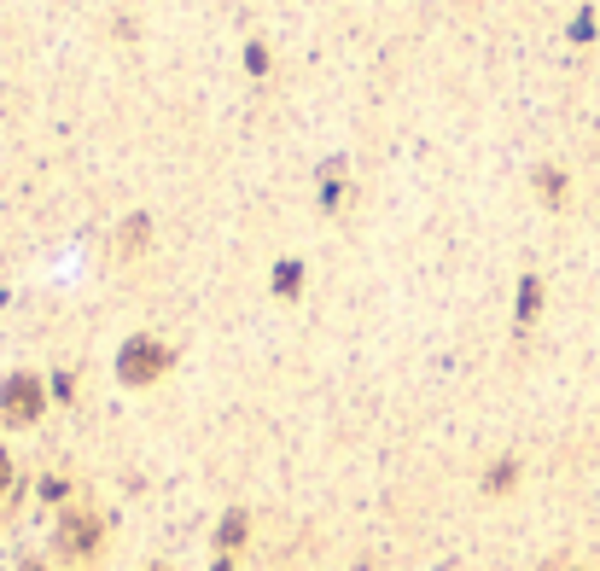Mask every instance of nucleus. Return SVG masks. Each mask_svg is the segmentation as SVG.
I'll use <instances>...</instances> for the list:
<instances>
[{"label": "nucleus", "mask_w": 600, "mask_h": 571, "mask_svg": "<svg viewBox=\"0 0 600 571\" xmlns=\"http://www.w3.org/2000/svg\"><path fill=\"white\" fill-rule=\"evenodd\" d=\"M164 367H169V350L158 344V338H146V333H135L123 350H117V379H123V385H152Z\"/></svg>", "instance_id": "1"}, {"label": "nucleus", "mask_w": 600, "mask_h": 571, "mask_svg": "<svg viewBox=\"0 0 600 571\" xmlns=\"http://www.w3.org/2000/svg\"><path fill=\"white\" fill-rule=\"evenodd\" d=\"M42 379L35 374H12L6 379V385H0V420H6V426H35V420H42Z\"/></svg>", "instance_id": "2"}, {"label": "nucleus", "mask_w": 600, "mask_h": 571, "mask_svg": "<svg viewBox=\"0 0 600 571\" xmlns=\"http://www.w3.org/2000/svg\"><path fill=\"white\" fill-rule=\"evenodd\" d=\"M94 543H99V519L76 513V519H65V525H58V548H65V554H88Z\"/></svg>", "instance_id": "3"}, {"label": "nucleus", "mask_w": 600, "mask_h": 571, "mask_svg": "<svg viewBox=\"0 0 600 571\" xmlns=\"http://www.w3.org/2000/svg\"><path fill=\"white\" fill-rule=\"evenodd\" d=\"M140 245H152V216H146V210H135V216L123 222V234H117V251L123 257H135Z\"/></svg>", "instance_id": "4"}, {"label": "nucleus", "mask_w": 600, "mask_h": 571, "mask_svg": "<svg viewBox=\"0 0 600 571\" xmlns=\"http://www.w3.org/2000/svg\"><path fill=\"white\" fill-rule=\"evenodd\" d=\"M536 304H542V280L525 274V280H519V327H525V320L536 315Z\"/></svg>", "instance_id": "5"}, {"label": "nucleus", "mask_w": 600, "mask_h": 571, "mask_svg": "<svg viewBox=\"0 0 600 571\" xmlns=\"http://www.w3.org/2000/svg\"><path fill=\"white\" fill-rule=\"evenodd\" d=\"M536 193L548 198V210H559L565 204V175H559V169H542V175H536Z\"/></svg>", "instance_id": "6"}, {"label": "nucleus", "mask_w": 600, "mask_h": 571, "mask_svg": "<svg viewBox=\"0 0 600 571\" xmlns=\"http://www.w3.org/2000/svg\"><path fill=\"white\" fill-rule=\"evenodd\" d=\"M297 286H304V263H280L274 268V292L280 297H297Z\"/></svg>", "instance_id": "7"}, {"label": "nucleus", "mask_w": 600, "mask_h": 571, "mask_svg": "<svg viewBox=\"0 0 600 571\" xmlns=\"http://www.w3.org/2000/svg\"><path fill=\"white\" fill-rule=\"evenodd\" d=\"M216 543H222V548L245 543V513H227V519H222V530H216Z\"/></svg>", "instance_id": "8"}, {"label": "nucleus", "mask_w": 600, "mask_h": 571, "mask_svg": "<svg viewBox=\"0 0 600 571\" xmlns=\"http://www.w3.org/2000/svg\"><path fill=\"white\" fill-rule=\"evenodd\" d=\"M245 65H251V76H268V47L251 42V47H245Z\"/></svg>", "instance_id": "9"}, {"label": "nucleus", "mask_w": 600, "mask_h": 571, "mask_svg": "<svg viewBox=\"0 0 600 571\" xmlns=\"http://www.w3.org/2000/svg\"><path fill=\"white\" fill-rule=\"evenodd\" d=\"M513 473H519L513 460H496V473H489V490H507V484H513Z\"/></svg>", "instance_id": "10"}, {"label": "nucleus", "mask_w": 600, "mask_h": 571, "mask_svg": "<svg viewBox=\"0 0 600 571\" xmlns=\"http://www.w3.org/2000/svg\"><path fill=\"white\" fill-rule=\"evenodd\" d=\"M12 484V460H6V449H0V490Z\"/></svg>", "instance_id": "11"}, {"label": "nucleus", "mask_w": 600, "mask_h": 571, "mask_svg": "<svg viewBox=\"0 0 600 571\" xmlns=\"http://www.w3.org/2000/svg\"><path fill=\"white\" fill-rule=\"evenodd\" d=\"M216 571H234V566H227V559H222V566H216Z\"/></svg>", "instance_id": "12"}, {"label": "nucleus", "mask_w": 600, "mask_h": 571, "mask_svg": "<svg viewBox=\"0 0 600 571\" xmlns=\"http://www.w3.org/2000/svg\"><path fill=\"white\" fill-rule=\"evenodd\" d=\"M24 571H42V566H24Z\"/></svg>", "instance_id": "13"}]
</instances>
